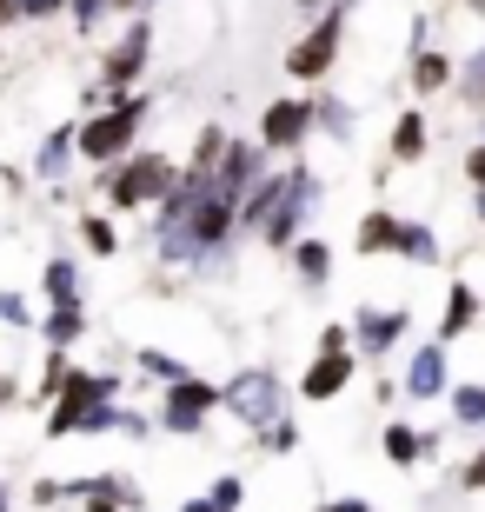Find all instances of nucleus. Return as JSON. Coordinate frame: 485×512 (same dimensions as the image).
I'll use <instances>...</instances> for the list:
<instances>
[{
	"instance_id": "aec40b11",
	"label": "nucleus",
	"mask_w": 485,
	"mask_h": 512,
	"mask_svg": "<svg viewBox=\"0 0 485 512\" xmlns=\"http://www.w3.org/2000/svg\"><path fill=\"white\" fill-rule=\"evenodd\" d=\"M67 14V0H20V20H54Z\"/></svg>"
},
{
	"instance_id": "423d86ee",
	"label": "nucleus",
	"mask_w": 485,
	"mask_h": 512,
	"mask_svg": "<svg viewBox=\"0 0 485 512\" xmlns=\"http://www.w3.org/2000/svg\"><path fill=\"white\" fill-rule=\"evenodd\" d=\"M346 380H353V353H319V360L306 366V380H299V393H306V399H333Z\"/></svg>"
},
{
	"instance_id": "f257e3e1",
	"label": "nucleus",
	"mask_w": 485,
	"mask_h": 512,
	"mask_svg": "<svg viewBox=\"0 0 485 512\" xmlns=\"http://www.w3.org/2000/svg\"><path fill=\"white\" fill-rule=\"evenodd\" d=\"M339 40H346V7H326V14L293 40V54H286V74L293 80H326L339 60Z\"/></svg>"
},
{
	"instance_id": "7ed1b4c3",
	"label": "nucleus",
	"mask_w": 485,
	"mask_h": 512,
	"mask_svg": "<svg viewBox=\"0 0 485 512\" xmlns=\"http://www.w3.org/2000/svg\"><path fill=\"white\" fill-rule=\"evenodd\" d=\"M167 193H173L167 153H133L127 167L107 173V200L113 207H147V200H167Z\"/></svg>"
},
{
	"instance_id": "412c9836",
	"label": "nucleus",
	"mask_w": 485,
	"mask_h": 512,
	"mask_svg": "<svg viewBox=\"0 0 485 512\" xmlns=\"http://www.w3.org/2000/svg\"><path fill=\"white\" fill-rule=\"evenodd\" d=\"M466 173H472V187L485 193V147H472V153H466Z\"/></svg>"
},
{
	"instance_id": "0eeeda50",
	"label": "nucleus",
	"mask_w": 485,
	"mask_h": 512,
	"mask_svg": "<svg viewBox=\"0 0 485 512\" xmlns=\"http://www.w3.org/2000/svg\"><path fill=\"white\" fill-rule=\"evenodd\" d=\"M213 399H220V386H206V380H180L167 393V426H193V419L206 413V406H213Z\"/></svg>"
},
{
	"instance_id": "6ab92c4d",
	"label": "nucleus",
	"mask_w": 485,
	"mask_h": 512,
	"mask_svg": "<svg viewBox=\"0 0 485 512\" xmlns=\"http://www.w3.org/2000/svg\"><path fill=\"white\" fill-rule=\"evenodd\" d=\"M80 227H87V247H94V253H113V247H120V233H113L107 220H80Z\"/></svg>"
},
{
	"instance_id": "4be33fe9",
	"label": "nucleus",
	"mask_w": 485,
	"mask_h": 512,
	"mask_svg": "<svg viewBox=\"0 0 485 512\" xmlns=\"http://www.w3.org/2000/svg\"><path fill=\"white\" fill-rule=\"evenodd\" d=\"M466 479H472V486H479V493H485V453H479V459H472V466H466Z\"/></svg>"
},
{
	"instance_id": "ddd939ff",
	"label": "nucleus",
	"mask_w": 485,
	"mask_h": 512,
	"mask_svg": "<svg viewBox=\"0 0 485 512\" xmlns=\"http://www.w3.org/2000/svg\"><path fill=\"white\" fill-rule=\"evenodd\" d=\"M399 326H406V313H359L366 346H392V340H399Z\"/></svg>"
},
{
	"instance_id": "6e6552de",
	"label": "nucleus",
	"mask_w": 485,
	"mask_h": 512,
	"mask_svg": "<svg viewBox=\"0 0 485 512\" xmlns=\"http://www.w3.org/2000/svg\"><path fill=\"white\" fill-rule=\"evenodd\" d=\"M386 247H406V220L366 213V220H359V253H386Z\"/></svg>"
},
{
	"instance_id": "2eb2a0df",
	"label": "nucleus",
	"mask_w": 485,
	"mask_h": 512,
	"mask_svg": "<svg viewBox=\"0 0 485 512\" xmlns=\"http://www.w3.org/2000/svg\"><path fill=\"white\" fill-rule=\"evenodd\" d=\"M386 453L399 459V466H406V459H419V433H412V426H386Z\"/></svg>"
},
{
	"instance_id": "f8f14e48",
	"label": "nucleus",
	"mask_w": 485,
	"mask_h": 512,
	"mask_svg": "<svg viewBox=\"0 0 485 512\" xmlns=\"http://www.w3.org/2000/svg\"><path fill=\"white\" fill-rule=\"evenodd\" d=\"M412 393L419 399L446 393V360H439V353H419V366H412Z\"/></svg>"
},
{
	"instance_id": "4468645a",
	"label": "nucleus",
	"mask_w": 485,
	"mask_h": 512,
	"mask_svg": "<svg viewBox=\"0 0 485 512\" xmlns=\"http://www.w3.org/2000/svg\"><path fill=\"white\" fill-rule=\"evenodd\" d=\"M472 313H479V300H472V286H459V293H452V306H446V340H459V333H466Z\"/></svg>"
},
{
	"instance_id": "a211bd4d",
	"label": "nucleus",
	"mask_w": 485,
	"mask_h": 512,
	"mask_svg": "<svg viewBox=\"0 0 485 512\" xmlns=\"http://www.w3.org/2000/svg\"><path fill=\"white\" fill-rule=\"evenodd\" d=\"M67 7H74V27H80V34H94V27H100V14H113L107 0H67Z\"/></svg>"
},
{
	"instance_id": "1a4fd4ad",
	"label": "nucleus",
	"mask_w": 485,
	"mask_h": 512,
	"mask_svg": "<svg viewBox=\"0 0 485 512\" xmlns=\"http://www.w3.org/2000/svg\"><path fill=\"white\" fill-rule=\"evenodd\" d=\"M412 87H419V94H439V87H452V60L439 54V47H419V54H412Z\"/></svg>"
},
{
	"instance_id": "dca6fc26",
	"label": "nucleus",
	"mask_w": 485,
	"mask_h": 512,
	"mask_svg": "<svg viewBox=\"0 0 485 512\" xmlns=\"http://www.w3.org/2000/svg\"><path fill=\"white\" fill-rule=\"evenodd\" d=\"M47 340H54V346H67V340H80V313H74V306H60L54 320H47Z\"/></svg>"
},
{
	"instance_id": "9b49d317",
	"label": "nucleus",
	"mask_w": 485,
	"mask_h": 512,
	"mask_svg": "<svg viewBox=\"0 0 485 512\" xmlns=\"http://www.w3.org/2000/svg\"><path fill=\"white\" fill-rule=\"evenodd\" d=\"M419 153H426V120L399 114V127H392V160H419Z\"/></svg>"
},
{
	"instance_id": "5701e85b",
	"label": "nucleus",
	"mask_w": 485,
	"mask_h": 512,
	"mask_svg": "<svg viewBox=\"0 0 485 512\" xmlns=\"http://www.w3.org/2000/svg\"><path fill=\"white\" fill-rule=\"evenodd\" d=\"M472 7H479V14H485V0H472Z\"/></svg>"
},
{
	"instance_id": "9d476101",
	"label": "nucleus",
	"mask_w": 485,
	"mask_h": 512,
	"mask_svg": "<svg viewBox=\"0 0 485 512\" xmlns=\"http://www.w3.org/2000/svg\"><path fill=\"white\" fill-rule=\"evenodd\" d=\"M293 266L306 273V286H319L326 273H333V247H326V240H299V247H293Z\"/></svg>"
},
{
	"instance_id": "20e7f679",
	"label": "nucleus",
	"mask_w": 485,
	"mask_h": 512,
	"mask_svg": "<svg viewBox=\"0 0 485 512\" xmlns=\"http://www.w3.org/2000/svg\"><path fill=\"white\" fill-rule=\"evenodd\" d=\"M147 47H153V27L147 20H133L127 34H120V47H107V60H100V80H107V94L120 100L140 80V67H147Z\"/></svg>"
},
{
	"instance_id": "f3484780",
	"label": "nucleus",
	"mask_w": 485,
	"mask_h": 512,
	"mask_svg": "<svg viewBox=\"0 0 485 512\" xmlns=\"http://www.w3.org/2000/svg\"><path fill=\"white\" fill-rule=\"evenodd\" d=\"M47 293L74 306V266H67V260H54V266H47Z\"/></svg>"
},
{
	"instance_id": "39448f33",
	"label": "nucleus",
	"mask_w": 485,
	"mask_h": 512,
	"mask_svg": "<svg viewBox=\"0 0 485 512\" xmlns=\"http://www.w3.org/2000/svg\"><path fill=\"white\" fill-rule=\"evenodd\" d=\"M306 127H313V107H306V100H273L266 120H260V140L266 147H299Z\"/></svg>"
},
{
	"instance_id": "f03ea898",
	"label": "nucleus",
	"mask_w": 485,
	"mask_h": 512,
	"mask_svg": "<svg viewBox=\"0 0 485 512\" xmlns=\"http://www.w3.org/2000/svg\"><path fill=\"white\" fill-rule=\"evenodd\" d=\"M140 114H147V100H113L107 114H94L87 127L74 133V147L94 160V167H107L113 153H127V140L140 133Z\"/></svg>"
}]
</instances>
